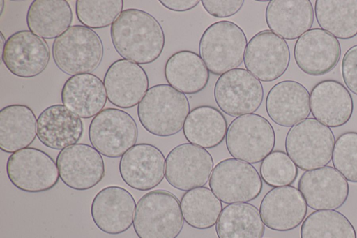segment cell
Wrapping results in <instances>:
<instances>
[{
    "mask_svg": "<svg viewBox=\"0 0 357 238\" xmlns=\"http://www.w3.org/2000/svg\"><path fill=\"white\" fill-rule=\"evenodd\" d=\"M213 165V157L206 149L183 143L168 153L165 177L174 188L188 191L207 184Z\"/></svg>",
    "mask_w": 357,
    "mask_h": 238,
    "instance_id": "12",
    "label": "cell"
},
{
    "mask_svg": "<svg viewBox=\"0 0 357 238\" xmlns=\"http://www.w3.org/2000/svg\"><path fill=\"white\" fill-rule=\"evenodd\" d=\"M214 99L220 110L231 117L252 114L261 106L264 89L246 69L237 68L221 75L215 82Z\"/></svg>",
    "mask_w": 357,
    "mask_h": 238,
    "instance_id": "10",
    "label": "cell"
},
{
    "mask_svg": "<svg viewBox=\"0 0 357 238\" xmlns=\"http://www.w3.org/2000/svg\"><path fill=\"white\" fill-rule=\"evenodd\" d=\"M159 2L168 10L175 12L190 10L197 6L199 0H160Z\"/></svg>",
    "mask_w": 357,
    "mask_h": 238,
    "instance_id": "40",
    "label": "cell"
},
{
    "mask_svg": "<svg viewBox=\"0 0 357 238\" xmlns=\"http://www.w3.org/2000/svg\"><path fill=\"white\" fill-rule=\"evenodd\" d=\"M259 172L261 179L274 188L289 186L298 176L297 166L280 150L273 151L261 161Z\"/></svg>",
    "mask_w": 357,
    "mask_h": 238,
    "instance_id": "36",
    "label": "cell"
},
{
    "mask_svg": "<svg viewBox=\"0 0 357 238\" xmlns=\"http://www.w3.org/2000/svg\"><path fill=\"white\" fill-rule=\"evenodd\" d=\"M335 140L332 130L314 118H307L288 131L287 154L302 170L326 166L332 159Z\"/></svg>",
    "mask_w": 357,
    "mask_h": 238,
    "instance_id": "6",
    "label": "cell"
},
{
    "mask_svg": "<svg viewBox=\"0 0 357 238\" xmlns=\"http://www.w3.org/2000/svg\"><path fill=\"white\" fill-rule=\"evenodd\" d=\"M138 128L133 117L123 110L107 107L91 121L89 139L100 154L112 158L121 157L135 145Z\"/></svg>",
    "mask_w": 357,
    "mask_h": 238,
    "instance_id": "8",
    "label": "cell"
},
{
    "mask_svg": "<svg viewBox=\"0 0 357 238\" xmlns=\"http://www.w3.org/2000/svg\"><path fill=\"white\" fill-rule=\"evenodd\" d=\"M264 232L259 211L250 203L225 206L215 224L218 238H262Z\"/></svg>",
    "mask_w": 357,
    "mask_h": 238,
    "instance_id": "31",
    "label": "cell"
},
{
    "mask_svg": "<svg viewBox=\"0 0 357 238\" xmlns=\"http://www.w3.org/2000/svg\"><path fill=\"white\" fill-rule=\"evenodd\" d=\"M1 55L10 73L19 77L31 78L45 70L50 52L43 38L29 30H21L8 38Z\"/></svg>",
    "mask_w": 357,
    "mask_h": 238,
    "instance_id": "15",
    "label": "cell"
},
{
    "mask_svg": "<svg viewBox=\"0 0 357 238\" xmlns=\"http://www.w3.org/2000/svg\"><path fill=\"white\" fill-rule=\"evenodd\" d=\"M103 83L109 101L123 109L138 105L149 89V77L144 69L124 59L109 66Z\"/></svg>",
    "mask_w": 357,
    "mask_h": 238,
    "instance_id": "21",
    "label": "cell"
},
{
    "mask_svg": "<svg viewBox=\"0 0 357 238\" xmlns=\"http://www.w3.org/2000/svg\"><path fill=\"white\" fill-rule=\"evenodd\" d=\"M298 189L307 205L315 211L341 207L349 193L347 180L335 168L328 165L305 171L298 180Z\"/></svg>",
    "mask_w": 357,
    "mask_h": 238,
    "instance_id": "16",
    "label": "cell"
},
{
    "mask_svg": "<svg viewBox=\"0 0 357 238\" xmlns=\"http://www.w3.org/2000/svg\"><path fill=\"white\" fill-rule=\"evenodd\" d=\"M226 147L234 158L248 163L261 162L275 144V133L267 119L257 114L235 118L229 125Z\"/></svg>",
    "mask_w": 357,
    "mask_h": 238,
    "instance_id": "7",
    "label": "cell"
},
{
    "mask_svg": "<svg viewBox=\"0 0 357 238\" xmlns=\"http://www.w3.org/2000/svg\"><path fill=\"white\" fill-rule=\"evenodd\" d=\"M290 58L286 40L265 29L257 32L248 41L243 62L246 70L256 78L268 82L280 78L287 71Z\"/></svg>",
    "mask_w": 357,
    "mask_h": 238,
    "instance_id": "13",
    "label": "cell"
},
{
    "mask_svg": "<svg viewBox=\"0 0 357 238\" xmlns=\"http://www.w3.org/2000/svg\"><path fill=\"white\" fill-rule=\"evenodd\" d=\"M314 10L321 29L336 38L357 36V0H317Z\"/></svg>",
    "mask_w": 357,
    "mask_h": 238,
    "instance_id": "32",
    "label": "cell"
},
{
    "mask_svg": "<svg viewBox=\"0 0 357 238\" xmlns=\"http://www.w3.org/2000/svg\"><path fill=\"white\" fill-rule=\"evenodd\" d=\"M37 135V119L25 105H7L0 110V149L15 153L28 147Z\"/></svg>",
    "mask_w": 357,
    "mask_h": 238,
    "instance_id": "27",
    "label": "cell"
},
{
    "mask_svg": "<svg viewBox=\"0 0 357 238\" xmlns=\"http://www.w3.org/2000/svg\"><path fill=\"white\" fill-rule=\"evenodd\" d=\"M6 174L17 188L28 193L50 190L59 181L56 163L45 151L33 147L20 149L9 156Z\"/></svg>",
    "mask_w": 357,
    "mask_h": 238,
    "instance_id": "11",
    "label": "cell"
},
{
    "mask_svg": "<svg viewBox=\"0 0 357 238\" xmlns=\"http://www.w3.org/2000/svg\"><path fill=\"white\" fill-rule=\"evenodd\" d=\"M73 12L66 0H34L26 13L27 27L43 39L56 38L70 26Z\"/></svg>",
    "mask_w": 357,
    "mask_h": 238,
    "instance_id": "30",
    "label": "cell"
},
{
    "mask_svg": "<svg viewBox=\"0 0 357 238\" xmlns=\"http://www.w3.org/2000/svg\"><path fill=\"white\" fill-rule=\"evenodd\" d=\"M0 34H1V54L3 51V48H4L6 40H5L4 36L1 31L0 32Z\"/></svg>",
    "mask_w": 357,
    "mask_h": 238,
    "instance_id": "41",
    "label": "cell"
},
{
    "mask_svg": "<svg viewBox=\"0 0 357 238\" xmlns=\"http://www.w3.org/2000/svg\"><path fill=\"white\" fill-rule=\"evenodd\" d=\"M208 184L216 197L229 204L255 200L263 187L261 176L252 165L232 158L215 165Z\"/></svg>",
    "mask_w": 357,
    "mask_h": 238,
    "instance_id": "9",
    "label": "cell"
},
{
    "mask_svg": "<svg viewBox=\"0 0 357 238\" xmlns=\"http://www.w3.org/2000/svg\"><path fill=\"white\" fill-rule=\"evenodd\" d=\"M103 52L98 34L84 25L70 26L54 39L52 47L54 64L71 76L94 71L100 64Z\"/></svg>",
    "mask_w": 357,
    "mask_h": 238,
    "instance_id": "4",
    "label": "cell"
},
{
    "mask_svg": "<svg viewBox=\"0 0 357 238\" xmlns=\"http://www.w3.org/2000/svg\"><path fill=\"white\" fill-rule=\"evenodd\" d=\"M61 98L64 106L83 119L97 115L107 99L103 82L92 73L69 77L63 85Z\"/></svg>",
    "mask_w": 357,
    "mask_h": 238,
    "instance_id": "26",
    "label": "cell"
},
{
    "mask_svg": "<svg viewBox=\"0 0 357 238\" xmlns=\"http://www.w3.org/2000/svg\"><path fill=\"white\" fill-rule=\"evenodd\" d=\"M110 35L116 52L137 64L155 61L165 44L160 22L150 13L137 8L123 10L112 24Z\"/></svg>",
    "mask_w": 357,
    "mask_h": 238,
    "instance_id": "1",
    "label": "cell"
},
{
    "mask_svg": "<svg viewBox=\"0 0 357 238\" xmlns=\"http://www.w3.org/2000/svg\"><path fill=\"white\" fill-rule=\"evenodd\" d=\"M299 69L310 76H321L331 71L341 57L337 38L321 28H312L299 37L294 48Z\"/></svg>",
    "mask_w": 357,
    "mask_h": 238,
    "instance_id": "17",
    "label": "cell"
},
{
    "mask_svg": "<svg viewBox=\"0 0 357 238\" xmlns=\"http://www.w3.org/2000/svg\"><path fill=\"white\" fill-rule=\"evenodd\" d=\"M190 110L185 94L168 84H159L147 90L137 105V117L146 131L165 137L183 129Z\"/></svg>",
    "mask_w": 357,
    "mask_h": 238,
    "instance_id": "2",
    "label": "cell"
},
{
    "mask_svg": "<svg viewBox=\"0 0 357 238\" xmlns=\"http://www.w3.org/2000/svg\"><path fill=\"white\" fill-rule=\"evenodd\" d=\"M165 165V156L158 147L149 143H139L121 156L119 170L129 187L146 191L162 181Z\"/></svg>",
    "mask_w": 357,
    "mask_h": 238,
    "instance_id": "19",
    "label": "cell"
},
{
    "mask_svg": "<svg viewBox=\"0 0 357 238\" xmlns=\"http://www.w3.org/2000/svg\"><path fill=\"white\" fill-rule=\"evenodd\" d=\"M247 45L246 36L238 24L219 21L209 25L202 33L199 53L209 72L221 75L242 64Z\"/></svg>",
    "mask_w": 357,
    "mask_h": 238,
    "instance_id": "5",
    "label": "cell"
},
{
    "mask_svg": "<svg viewBox=\"0 0 357 238\" xmlns=\"http://www.w3.org/2000/svg\"><path fill=\"white\" fill-rule=\"evenodd\" d=\"M136 202L126 188L109 186L94 196L91 215L96 227L109 235H119L128 230L133 223Z\"/></svg>",
    "mask_w": 357,
    "mask_h": 238,
    "instance_id": "18",
    "label": "cell"
},
{
    "mask_svg": "<svg viewBox=\"0 0 357 238\" xmlns=\"http://www.w3.org/2000/svg\"><path fill=\"white\" fill-rule=\"evenodd\" d=\"M180 204L185 223L198 230L214 226L222 210L221 201L205 186L186 191L182 195Z\"/></svg>",
    "mask_w": 357,
    "mask_h": 238,
    "instance_id": "33",
    "label": "cell"
},
{
    "mask_svg": "<svg viewBox=\"0 0 357 238\" xmlns=\"http://www.w3.org/2000/svg\"><path fill=\"white\" fill-rule=\"evenodd\" d=\"M269 29L283 39H298L311 29L314 10L309 0H271L265 11Z\"/></svg>",
    "mask_w": 357,
    "mask_h": 238,
    "instance_id": "25",
    "label": "cell"
},
{
    "mask_svg": "<svg viewBox=\"0 0 357 238\" xmlns=\"http://www.w3.org/2000/svg\"><path fill=\"white\" fill-rule=\"evenodd\" d=\"M310 111L315 119L329 128L342 126L353 114L351 94L340 82L322 80L311 90Z\"/></svg>",
    "mask_w": 357,
    "mask_h": 238,
    "instance_id": "23",
    "label": "cell"
},
{
    "mask_svg": "<svg viewBox=\"0 0 357 238\" xmlns=\"http://www.w3.org/2000/svg\"><path fill=\"white\" fill-rule=\"evenodd\" d=\"M227 128L226 118L218 109L211 105H200L190 112L183 132L189 143L212 149L222 142Z\"/></svg>",
    "mask_w": 357,
    "mask_h": 238,
    "instance_id": "29",
    "label": "cell"
},
{
    "mask_svg": "<svg viewBox=\"0 0 357 238\" xmlns=\"http://www.w3.org/2000/svg\"><path fill=\"white\" fill-rule=\"evenodd\" d=\"M56 163L62 182L77 191L93 188L105 174L101 154L87 144L78 143L61 150Z\"/></svg>",
    "mask_w": 357,
    "mask_h": 238,
    "instance_id": "14",
    "label": "cell"
},
{
    "mask_svg": "<svg viewBox=\"0 0 357 238\" xmlns=\"http://www.w3.org/2000/svg\"><path fill=\"white\" fill-rule=\"evenodd\" d=\"M307 205L300 191L292 186L275 187L262 198L259 213L264 224L278 232L292 230L303 222Z\"/></svg>",
    "mask_w": 357,
    "mask_h": 238,
    "instance_id": "20",
    "label": "cell"
},
{
    "mask_svg": "<svg viewBox=\"0 0 357 238\" xmlns=\"http://www.w3.org/2000/svg\"><path fill=\"white\" fill-rule=\"evenodd\" d=\"M331 160L347 181L357 183V132L347 131L337 137Z\"/></svg>",
    "mask_w": 357,
    "mask_h": 238,
    "instance_id": "37",
    "label": "cell"
},
{
    "mask_svg": "<svg viewBox=\"0 0 357 238\" xmlns=\"http://www.w3.org/2000/svg\"><path fill=\"white\" fill-rule=\"evenodd\" d=\"M265 107L270 119L283 127H292L310 114V93L301 83L280 81L269 90Z\"/></svg>",
    "mask_w": 357,
    "mask_h": 238,
    "instance_id": "22",
    "label": "cell"
},
{
    "mask_svg": "<svg viewBox=\"0 0 357 238\" xmlns=\"http://www.w3.org/2000/svg\"><path fill=\"white\" fill-rule=\"evenodd\" d=\"M84 131L82 121L61 104L43 110L37 119V137L45 147L62 150L75 144Z\"/></svg>",
    "mask_w": 357,
    "mask_h": 238,
    "instance_id": "24",
    "label": "cell"
},
{
    "mask_svg": "<svg viewBox=\"0 0 357 238\" xmlns=\"http://www.w3.org/2000/svg\"><path fill=\"white\" fill-rule=\"evenodd\" d=\"M0 5H1V12H0V14L1 15L2 12H3V7H4V1L1 0L0 1Z\"/></svg>",
    "mask_w": 357,
    "mask_h": 238,
    "instance_id": "42",
    "label": "cell"
},
{
    "mask_svg": "<svg viewBox=\"0 0 357 238\" xmlns=\"http://www.w3.org/2000/svg\"><path fill=\"white\" fill-rule=\"evenodd\" d=\"M301 238H356L351 221L336 210H316L302 223Z\"/></svg>",
    "mask_w": 357,
    "mask_h": 238,
    "instance_id": "34",
    "label": "cell"
},
{
    "mask_svg": "<svg viewBox=\"0 0 357 238\" xmlns=\"http://www.w3.org/2000/svg\"><path fill=\"white\" fill-rule=\"evenodd\" d=\"M183 225L180 202L171 192L153 190L138 200L133 228L139 238H176Z\"/></svg>",
    "mask_w": 357,
    "mask_h": 238,
    "instance_id": "3",
    "label": "cell"
},
{
    "mask_svg": "<svg viewBox=\"0 0 357 238\" xmlns=\"http://www.w3.org/2000/svg\"><path fill=\"white\" fill-rule=\"evenodd\" d=\"M123 0H77L75 12L80 23L90 29L113 24L123 11Z\"/></svg>",
    "mask_w": 357,
    "mask_h": 238,
    "instance_id": "35",
    "label": "cell"
},
{
    "mask_svg": "<svg viewBox=\"0 0 357 238\" xmlns=\"http://www.w3.org/2000/svg\"><path fill=\"white\" fill-rule=\"evenodd\" d=\"M168 84L185 94H195L207 85L210 75L201 57L190 50H180L171 55L164 68Z\"/></svg>",
    "mask_w": 357,
    "mask_h": 238,
    "instance_id": "28",
    "label": "cell"
},
{
    "mask_svg": "<svg viewBox=\"0 0 357 238\" xmlns=\"http://www.w3.org/2000/svg\"><path fill=\"white\" fill-rule=\"evenodd\" d=\"M204 10L211 16L225 18L234 15L242 8L243 0H202Z\"/></svg>",
    "mask_w": 357,
    "mask_h": 238,
    "instance_id": "39",
    "label": "cell"
},
{
    "mask_svg": "<svg viewBox=\"0 0 357 238\" xmlns=\"http://www.w3.org/2000/svg\"><path fill=\"white\" fill-rule=\"evenodd\" d=\"M341 74L349 91L357 95V44L344 53L341 63Z\"/></svg>",
    "mask_w": 357,
    "mask_h": 238,
    "instance_id": "38",
    "label": "cell"
}]
</instances>
